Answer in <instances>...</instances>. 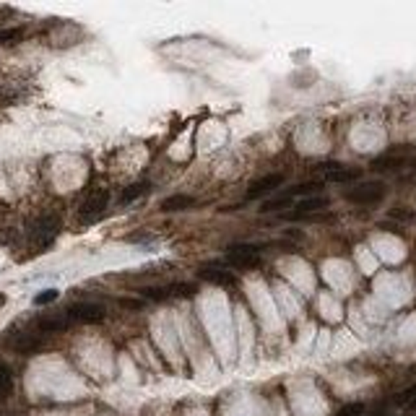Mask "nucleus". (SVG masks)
<instances>
[{
	"instance_id": "nucleus-1",
	"label": "nucleus",
	"mask_w": 416,
	"mask_h": 416,
	"mask_svg": "<svg viewBox=\"0 0 416 416\" xmlns=\"http://www.w3.org/2000/svg\"><path fill=\"white\" fill-rule=\"evenodd\" d=\"M343 198L356 203V206H372V203H380L385 198V185L382 182H359V185L349 187L343 193Z\"/></svg>"
},
{
	"instance_id": "nucleus-2",
	"label": "nucleus",
	"mask_w": 416,
	"mask_h": 416,
	"mask_svg": "<svg viewBox=\"0 0 416 416\" xmlns=\"http://www.w3.org/2000/svg\"><path fill=\"white\" fill-rule=\"evenodd\" d=\"M328 198L325 195H312V198H302V200H297L294 203V211H289V213H284L281 219L286 221H302V219H317V213L320 211H325L328 208Z\"/></svg>"
},
{
	"instance_id": "nucleus-3",
	"label": "nucleus",
	"mask_w": 416,
	"mask_h": 416,
	"mask_svg": "<svg viewBox=\"0 0 416 416\" xmlns=\"http://www.w3.org/2000/svg\"><path fill=\"white\" fill-rule=\"evenodd\" d=\"M317 172L323 174L325 182H338V185H349V182H356L362 177V169L346 167V164H338V161L317 164Z\"/></svg>"
},
{
	"instance_id": "nucleus-4",
	"label": "nucleus",
	"mask_w": 416,
	"mask_h": 416,
	"mask_svg": "<svg viewBox=\"0 0 416 416\" xmlns=\"http://www.w3.org/2000/svg\"><path fill=\"white\" fill-rule=\"evenodd\" d=\"M226 263L234 265V268H255L260 263V247L255 245H232L226 250Z\"/></svg>"
},
{
	"instance_id": "nucleus-5",
	"label": "nucleus",
	"mask_w": 416,
	"mask_h": 416,
	"mask_svg": "<svg viewBox=\"0 0 416 416\" xmlns=\"http://www.w3.org/2000/svg\"><path fill=\"white\" fill-rule=\"evenodd\" d=\"M65 315L70 317V323L94 325V323H102L104 320V307L94 304V302H78V304H73V307H68Z\"/></svg>"
},
{
	"instance_id": "nucleus-6",
	"label": "nucleus",
	"mask_w": 416,
	"mask_h": 416,
	"mask_svg": "<svg viewBox=\"0 0 416 416\" xmlns=\"http://www.w3.org/2000/svg\"><path fill=\"white\" fill-rule=\"evenodd\" d=\"M57 229H60V224H57L55 216H42V219L34 224V229H31V239H34V245L37 247L52 245V239L57 237Z\"/></svg>"
},
{
	"instance_id": "nucleus-7",
	"label": "nucleus",
	"mask_w": 416,
	"mask_h": 416,
	"mask_svg": "<svg viewBox=\"0 0 416 416\" xmlns=\"http://www.w3.org/2000/svg\"><path fill=\"white\" fill-rule=\"evenodd\" d=\"M107 200H109V193H107L104 187H102V190H94V193L83 200V206H81V219H83V221H96L104 213Z\"/></svg>"
},
{
	"instance_id": "nucleus-8",
	"label": "nucleus",
	"mask_w": 416,
	"mask_h": 416,
	"mask_svg": "<svg viewBox=\"0 0 416 416\" xmlns=\"http://www.w3.org/2000/svg\"><path fill=\"white\" fill-rule=\"evenodd\" d=\"M284 185V174L281 172H273V174H265V177H260V180L250 182V187H247V198H263V195L273 193L276 187H281Z\"/></svg>"
},
{
	"instance_id": "nucleus-9",
	"label": "nucleus",
	"mask_w": 416,
	"mask_h": 416,
	"mask_svg": "<svg viewBox=\"0 0 416 416\" xmlns=\"http://www.w3.org/2000/svg\"><path fill=\"white\" fill-rule=\"evenodd\" d=\"M68 325H70L68 315H42V317H37L34 328L39 333H63Z\"/></svg>"
},
{
	"instance_id": "nucleus-10",
	"label": "nucleus",
	"mask_w": 416,
	"mask_h": 416,
	"mask_svg": "<svg viewBox=\"0 0 416 416\" xmlns=\"http://www.w3.org/2000/svg\"><path fill=\"white\" fill-rule=\"evenodd\" d=\"M42 338L37 336V333H16V336L11 338V346L18 354H37L39 349H42Z\"/></svg>"
},
{
	"instance_id": "nucleus-11",
	"label": "nucleus",
	"mask_w": 416,
	"mask_h": 416,
	"mask_svg": "<svg viewBox=\"0 0 416 416\" xmlns=\"http://www.w3.org/2000/svg\"><path fill=\"white\" fill-rule=\"evenodd\" d=\"M198 276L203 281H211V284H224V286H234V276L229 271H221V268H200Z\"/></svg>"
},
{
	"instance_id": "nucleus-12",
	"label": "nucleus",
	"mask_w": 416,
	"mask_h": 416,
	"mask_svg": "<svg viewBox=\"0 0 416 416\" xmlns=\"http://www.w3.org/2000/svg\"><path fill=\"white\" fill-rule=\"evenodd\" d=\"M193 203L195 200L190 195H169V198L161 200V211H167V213H172V211H185V208H190Z\"/></svg>"
},
{
	"instance_id": "nucleus-13",
	"label": "nucleus",
	"mask_w": 416,
	"mask_h": 416,
	"mask_svg": "<svg viewBox=\"0 0 416 416\" xmlns=\"http://www.w3.org/2000/svg\"><path fill=\"white\" fill-rule=\"evenodd\" d=\"M291 203H294V198H291V195L286 193H281V195H276V198H271V200H265V203H263V206H260V211H263V213H273V211H281V208H289L291 206Z\"/></svg>"
},
{
	"instance_id": "nucleus-14",
	"label": "nucleus",
	"mask_w": 416,
	"mask_h": 416,
	"mask_svg": "<svg viewBox=\"0 0 416 416\" xmlns=\"http://www.w3.org/2000/svg\"><path fill=\"white\" fill-rule=\"evenodd\" d=\"M11 393H13V375H11V369L0 362V403L5 401Z\"/></svg>"
},
{
	"instance_id": "nucleus-15",
	"label": "nucleus",
	"mask_w": 416,
	"mask_h": 416,
	"mask_svg": "<svg viewBox=\"0 0 416 416\" xmlns=\"http://www.w3.org/2000/svg\"><path fill=\"white\" fill-rule=\"evenodd\" d=\"M148 193V182H135V185H130L128 190H122V195H120V203L125 206V203H133L135 198H141V195Z\"/></svg>"
},
{
	"instance_id": "nucleus-16",
	"label": "nucleus",
	"mask_w": 416,
	"mask_h": 416,
	"mask_svg": "<svg viewBox=\"0 0 416 416\" xmlns=\"http://www.w3.org/2000/svg\"><path fill=\"white\" fill-rule=\"evenodd\" d=\"M55 299H57V289H44V291H39L37 297H34V304L44 307V304H52Z\"/></svg>"
},
{
	"instance_id": "nucleus-17",
	"label": "nucleus",
	"mask_w": 416,
	"mask_h": 416,
	"mask_svg": "<svg viewBox=\"0 0 416 416\" xmlns=\"http://www.w3.org/2000/svg\"><path fill=\"white\" fill-rule=\"evenodd\" d=\"M195 291V284H172V297H193Z\"/></svg>"
},
{
	"instance_id": "nucleus-18",
	"label": "nucleus",
	"mask_w": 416,
	"mask_h": 416,
	"mask_svg": "<svg viewBox=\"0 0 416 416\" xmlns=\"http://www.w3.org/2000/svg\"><path fill=\"white\" fill-rule=\"evenodd\" d=\"M364 414V403H349V406H343L336 416H362Z\"/></svg>"
},
{
	"instance_id": "nucleus-19",
	"label": "nucleus",
	"mask_w": 416,
	"mask_h": 416,
	"mask_svg": "<svg viewBox=\"0 0 416 416\" xmlns=\"http://www.w3.org/2000/svg\"><path fill=\"white\" fill-rule=\"evenodd\" d=\"M21 29H3L0 31V44H8V42H16V39H21Z\"/></svg>"
},
{
	"instance_id": "nucleus-20",
	"label": "nucleus",
	"mask_w": 416,
	"mask_h": 416,
	"mask_svg": "<svg viewBox=\"0 0 416 416\" xmlns=\"http://www.w3.org/2000/svg\"><path fill=\"white\" fill-rule=\"evenodd\" d=\"M120 304H125V307H141V302H135V299H120Z\"/></svg>"
},
{
	"instance_id": "nucleus-21",
	"label": "nucleus",
	"mask_w": 416,
	"mask_h": 416,
	"mask_svg": "<svg viewBox=\"0 0 416 416\" xmlns=\"http://www.w3.org/2000/svg\"><path fill=\"white\" fill-rule=\"evenodd\" d=\"M408 408H411V411H416V398L411 403H408Z\"/></svg>"
}]
</instances>
